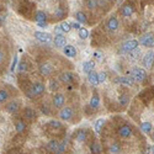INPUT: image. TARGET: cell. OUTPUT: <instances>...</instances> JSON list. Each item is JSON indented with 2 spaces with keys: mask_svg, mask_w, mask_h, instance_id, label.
Segmentation results:
<instances>
[{
  "mask_svg": "<svg viewBox=\"0 0 154 154\" xmlns=\"http://www.w3.org/2000/svg\"><path fill=\"white\" fill-rule=\"evenodd\" d=\"M75 19H76V21H78L79 23L88 22V16H86L85 12H83V11H78V12H76V14H75Z\"/></svg>",
  "mask_w": 154,
  "mask_h": 154,
  "instance_id": "obj_29",
  "label": "cell"
},
{
  "mask_svg": "<svg viewBox=\"0 0 154 154\" xmlns=\"http://www.w3.org/2000/svg\"><path fill=\"white\" fill-rule=\"evenodd\" d=\"M130 58L131 59H137V58H139V56H140V51H139V48H136V49H133V51H131L130 53Z\"/></svg>",
  "mask_w": 154,
  "mask_h": 154,
  "instance_id": "obj_35",
  "label": "cell"
},
{
  "mask_svg": "<svg viewBox=\"0 0 154 154\" xmlns=\"http://www.w3.org/2000/svg\"><path fill=\"white\" fill-rule=\"evenodd\" d=\"M120 12H121V15L125 16V17H130L132 16V14L134 12V6L131 4V3H125L121 9H120Z\"/></svg>",
  "mask_w": 154,
  "mask_h": 154,
  "instance_id": "obj_10",
  "label": "cell"
},
{
  "mask_svg": "<svg viewBox=\"0 0 154 154\" xmlns=\"http://www.w3.org/2000/svg\"><path fill=\"white\" fill-rule=\"evenodd\" d=\"M86 6H88V9L94 10L97 6V2L96 0H86Z\"/></svg>",
  "mask_w": 154,
  "mask_h": 154,
  "instance_id": "obj_37",
  "label": "cell"
},
{
  "mask_svg": "<svg viewBox=\"0 0 154 154\" xmlns=\"http://www.w3.org/2000/svg\"><path fill=\"white\" fill-rule=\"evenodd\" d=\"M109 2H111V3H113V2H116V0H109Z\"/></svg>",
  "mask_w": 154,
  "mask_h": 154,
  "instance_id": "obj_51",
  "label": "cell"
},
{
  "mask_svg": "<svg viewBox=\"0 0 154 154\" xmlns=\"http://www.w3.org/2000/svg\"><path fill=\"white\" fill-rule=\"evenodd\" d=\"M119 27H120V21H119V19L115 16V15L111 16V17H109V20L106 21V29H107L109 31H111V32H115V31L119 30Z\"/></svg>",
  "mask_w": 154,
  "mask_h": 154,
  "instance_id": "obj_9",
  "label": "cell"
},
{
  "mask_svg": "<svg viewBox=\"0 0 154 154\" xmlns=\"http://www.w3.org/2000/svg\"><path fill=\"white\" fill-rule=\"evenodd\" d=\"M23 117L26 120H33L36 117V111L31 107H26L23 110Z\"/></svg>",
  "mask_w": 154,
  "mask_h": 154,
  "instance_id": "obj_25",
  "label": "cell"
},
{
  "mask_svg": "<svg viewBox=\"0 0 154 154\" xmlns=\"http://www.w3.org/2000/svg\"><path fill=\"white\" fill-rule=\"evenodd\" d=\"M8 99H9V93L5 89H2V90H0V102H5Z\"/></svg>",
  "mask_w": 154,
  "mask_h": 154,
  "instance_id": "obj_36",
  "label": "cell"
},
{
  "mask_svg": "<svg viewBox=\"0 0 154 154\" xmlns=\"http://www.w3.org/2000/svg\"><path fill=\"white\" fill-rule=\"evenodd\" d=\"M138 42L142 46H144V47L152 48V47H154V36L150 32H146V33H143L142 36H140Z\"/></svg>",
  "mask_w": 154,
  "mask_h": 154,
  "instance_id": "obj_4",
  "label": "cell"
},
{
  "mask_svg": "<svg viewBox=\"0 0 154 154\" xmlns=\"http://www.w3.org/2000/svg\"><path fill=\"white\" fill-rule=\"evenodd\" d=\"M5 20V16H2V15H0V22H3Z\"/></svg>",
  "mask_w": 154,
  "mask_h": 154,
  "instance_id": "obj_50",
  "label": "cell"
},
{
  "mask_svg": "<svg viewBox=\"0 0 154 154\" xmlns=\"http://www.w3.org/2000/svg\"><path fill=\"white\" fill-rule=\"evenodd\" d=\"M140 130H142L143 133H147V134H150V132L153 131V125L149 122V121H144L139 125Z\"/></svg>",
  "mask_w": 154,
  "mask_h": 154,
  "instance_id": "obj_23",
  "label": "cell"
},
{
  "mask_svg": "<svg viewBox=\"0 0 154 154\" xmlns=\"http://www.w3.org/2000/svg\"><path fill=\"white\" fill-rule=\"evenodd\" d=\"M45 90H46L45 84H43V83H40V82H36V83H33V84L31 85V88L27 90V94H26V95L31 99V97H33V96L42 95V94L45 93Z\"/></svg>",
  "mask_w": 154,
  "mask_h": 154,
  "instance_id": "obj_1",
  "label": "cell"
},
{
  "mask_svg": "<svg viewBox=\"0 0 154 154\" xmlns=\"http://www.w3.org/2000/svg\"><path fill=\"white\" fill-rule=\"evenodd\" d=\"M4 59V53L3 52H0V62H2Z\"/></svg>",
  "mask_w": 154,
  "mask_h": 154,
  "instance_id": "obj_48",
  "label": "cell"
},
{
  "mask_svg": "<svg viewBox=\"0 0 154 154\" xmlns=\"http://www.w3.org/2000/svg\"><path fill=\"white\" fill-rule=\"evenodd\" d=\"M59 79L63 82V83H66V84H73L74 82V74L70 73V72H64L59 75Z\"/></svg>",
  "mask_w": 154,
  "mask_h": 154,
  "instance_id": "obj_16",
  "label": "cell"
},
{
  "mask_svg": "<svg viewBox=\"0 0 154 154\" xmlns=\"http://www.w3.org/2000/svg\"><path fill=\"white\" fill-rule=\"evenodd\" d=\"M70 26H72V29H75V30H78V31L82 29L80 23H79L78 21H76V22H72V23H70Z\"/></svg>",
  "mask_w": 154,
  "mask_h": 154,
  "instance_id": "obj_43",
  "label": "cell"
},
{
  "mask_svg": "<svg viewBox=\"0 0 154 154\" xmlns=\"http://www.w3.org/2000/svg\"><path fill=\"white\" fill-rule=\"evenodd\" d=\"M74 134H75V139L78 140V142H85V140H86V137H88L85 130H78Z\"/></svg>",
  "mask_w": 154,
  "mask_h": 154,
  "instance_id": "obj_27",
  "label": "cell"
},
{
  "mask_svg": "<svg viewBox=\"0 0 154 154\" xmlns=\"http://www.w3.org/2000/svg\"><path fill=\"white\" fill-rule=\"evenodd\" d=\"M59 27H60V31H62V33L63 32H66V33H68L70 30H72V26H70V22H67V21H63V22H60V25H59Z\"/></svg>",
  "mask_w": 154,
  "mask_h": 154,
  "instance_id": "obj_32",
  "label": "cell"
},
{
  "mask_svg": "<svg viewBox=\"0 0 154 154\" xmlns=\"http://www.w3.org/2000/svg\"><path fill=\"white\" fill-rule=\"evenodd\" d=\"M25 128H26V123H25L23 120H16L15 122V130L17 133H22L25 131Z\"/></svg>",
  "mask_w": 154,
  "mask_h": 154,
  "instance_id": "obj_28",
  "label": "cell"
},
{
  "mask_svg": "<svg viewBox=\"0 0 154 154\" xmlns=\"http://www.w3.org/2000/svg\"><path fill=\"white\" fill-rule=\"evenodd\" d=\"M19 107H20L19 101H10L9 104L5 106L6 111H8V112H10V113H16V112H17V110H19Z\"/></svg>",
  "mask_w": 154,
  "mask_h": 154,
  "instance_id": "obj_19",
  "label": "cell"
},
{
  "mask_svg": "<svg viewBox=\"0 0 154 154\" xmlns=\"http://www.w3.org/2000/svg\"><path fill=\"white\" fill-rule=\"evenodd\" d=\"M131 76L134 79V82H143V80L147 79L148 74H147V72H146L144 68H138V67H136V68L132 69Z\"/></svg>",
  "mask_w": 154,
  "mask_h": 154,
  "instance_id": "obj_3",
  "label": "cell"
},
{
  "mask_svg": "<svg viewBox=\"0 0 154 154\" xmlns=\"http://www.w3.org/2000/svg\"><path fill=\"white\" fill-rule=\"evenodd\" d=\"M104 125H105V120L104 119H97L95 121V123H94V131H95L96 134H100V132L102 130V127H104Z\"/></svg>",
  "mask_w": 154,
  "mask_h": 154,
  "instance_id": "obj_26",
  "label": "cell"
},
{
  "mask_svg": "<svg viewBox=\"0 0 154 154\" xmlns=\"http://www.w3.org/2000/svg\"><path fill=\"white\" fill-rule=\"evenodd\" d=\"M139 46V42L138 40H128L126 42H123V45L121 46V52H125V53H130L131 51L138 48Z\"/></svg>",
  "mask_w": 154,
  "mask_h": 154,
  "instance_id": "obj_5",
  "label": "cell"
},
{
  "mask_svg": "<svg viewBox=\"0 0 154 154\" xmlns=\"http://www.w3.org/2000/svg\"><path fill=\"white\" fill-rule=\"evenodd\" d=\"M47 149L49 150V152H52V153H57L58 152V149H59V142L57 139H51L49 142L47 143Z\"/></svg>",
  "mask_w": 154,
  "mask_h": 154,
  "instance_id": "obj_20",
  "label": "cell"
},
{
  "mask_svg": "<svg viewBox=\"0 0 154 154\" xmlns=\"http://www.w3.org/2000/svg\"><path fill=\"white\" fill-rule=\"evenodd\" d=\"M115 84H119V85H126V86H132L134 85V79L132 76H117V78L113 79Z\"/></svg>",
  "mask_w": 154,
  "mask_h": 154,
  "instance_id": "obj_7",
  "label": "cell"
},
{
  "mask_svg": "<svg viewBox=\"0 0 154 154\" xmlns=\"http://www.w3.org/2000/svg\"><path fill=\"white\" fill-rule=\"evenodd\" d=\"M58 117L63 121H69L72 117H73V110L69 107V106H63L60 110H59V113H58Z\"/></svg>",
  "mask_w": 154,
  "mask_h": 154,
  "instance_id": "obj_8",
  "label": "cell"
},
{
  "mask_svg": "<svg viewBox=\"0 0 154 154\" xmlns=\"http://www.w3.org/2000/svg\"><path fill=\"white\" fill-rule=\"evenodd\" d=\"M128 104H130V96H128L127 94H122V95L119 96V105L127 106Z\"/></svg>",
  "mask_w": 154,
  "mask_h": 154,
  "instance_id": "obj_30",
  "label": "cell"
},
{
  "mask_svg": "<svg viewBox=\"0 0 154 154\" xmlns=\"http://www.w3.org/2000/svg\"><path fill=\"white\" fill-rule=\"evenodd\" d=\"M109 152H110V154H120L121 153V144L119 142H112L109 146Z\"/></svg>",
  "mask_w": 154,
  "mask_h": 154,
  "instance_id": "obj_24",
  "label": "cell"
},
{
  "mask_svg": "<svg viewBox=\"0 0 154 154\" xmlns=\"http://www.w3.org/2000/svg\"><path fill=\"white\" fill-rule=\"evenodd\" d=\"M64 16H66V10H64L62 6H58L54 11V17L56 20H62Z\"/></svg>",
  "mask_w": 154,
  "mask_h": 154,
  "instance_id": "obj_31",
  "label": "cell"
},
{
  "mask_svg": "<svg viewBox=\"0 0 154 154\" xmlns=\"http://www.w3.org/2000/svg\"><path fill=\"white\" fill-rule=\"evenodd\" d=\"M58 88H59V86H58V82H57L56 79H51V80H49V89H51V90L54 91V90H57Z\"/></svg>",
  "mask_w": 154,
  "mask_h": 154,
  "instance_id": "obj_38",
  "label": "cell"
},
{
  "mask_svg": "<svg viewBox=\"0 0 154 154\" xmlns=\"http://www.w3.org/2000/svg\"><path fill=\"white\" fill-rule=\"evenodd\" d=\"M35 37L37 38L40 42H43V43H48L51 42V35L47 33V32H42V31H36L35 32Z\"/></svg>",
  "mask_w": 154,
  "mask_h": 154,
  "instance_id": "obj_13",
  "label": "cell"
},
{
  "mask_svg": "<svg viewBox=\"0 0 154 154\" xmlns=\"http://www.w3.org/2000/svg\"><path fill=\"white\" fill-rule=\"evenodd\" d=\"M97 2V6H100V8H102V9H107V3L105 2V0H96Z\"/></svg>",
  "mask_w": 154,
  "mask_h": 154,
  "instance_id": "obj_42",
  "label": "cell"
},
{
  "mask_svg": "<svg viewBox=\"0 0 154 154\" xmlns=\"http://www.w3.org/2000/svg\"><path fill=\"white\" fill-rule=\"evenodd\" d=\"M90 149H91L93 154H100V153H101L100 146H99V143H96V142H93V143L90 144Z\"/></svg>",
  "mask_w": 154,
  "mask_h": 154,
  "instance_id": "obj_34",
  "label": "cell"
},
{
  "mask_svg": "<svg viewBox=\"0 0 154 154\" xmlns=\"http://www.w3.org/2000/svg\"><path fill=\"white\" fill-rule=\"evenodd\" d=\"M89 106H90L93 110H97L99 109V106H100V96H99V94L96 91L93 94L90 101H89Z\"/></svg>",
  "mask_w": 154,
  "mask_h": 154,
  "instance_id": "obj_17",
  "label": "cell"
},
{
  "mask_svg": "<svg viewBox=\"0 0 154 154\" xmlns=\"http://www.w3.org/2000/svg\"><path fill=\"white\" fill-rule=\"evenodd\" d=\"M117 134H119V137H121L123 139H127V138L133 136V128L127 123L120 125L119 128H117Z\"/></svg>",
  "mask_w": 154,
  "mask_h": 154,
  "instance_id": "obj_2",
  "label": "cell"
},
{
  "mask_svg": "<svg viewBox=\"0 0 154 154\" xmlns=\"http://www.w3.org/2000/svg\"><path fill=\"white\" fill-rule=\"evenodd\" d=\"M142 64L144 69H150L154 64V51H148V52L144 54L143 59H142Z\"/></svg>",
  "mask_w": 154,
  "mask_h": 154,
  "instance_id": "obj_6",
  "label": "cell"
},
{
  "mask_svg": "<svg viewBox=\"0 0 154 154\" xmlns=\"http://www.w3.org/2000/svg\"><path fill=\"white\" fill-rule=\"evenodd\" d=\"M53 42H54V46L57 48H63L64 46L67 45V41H66V37H64L62 33H57L53 38Z\"/></svg>",
  "mask_w": 154,
  "mask_h": 154,
  "instance_id": "obj_15",
  "label": "cell"
},
{
  "mask_svg": "<svg viewBox=\"0 0 154 154\" xmlns=\"http://www.w3.org/2000/svg\"><path fill=\"white\" fill-rule=\"evenodd\" d=\"M94 69H95V62L94 60H86V62H84V64H83V72L84 73L89 74V73L94 72Z\"/></svg>",
  "mask_w": 154,
  "mask_h": 154,
  "instance_id": "obj_21",
  "label": "cell"
},
{
  "mask_svg": "<svg viewBox=\"0 0 154 154\" xmlns=\"http://www.w3.org/2000/svg\"><path fill=\"white\" fill-rule=\"evenodd\" d=\"M150 138H152V140H153V142H154V130L150 132Z\"/></svg>",
  "mask_w": 154,
  "mask_h": 154,
  "instance_id": "obj_47",
  "label": "cell"
},
{
  "mask_svg": "<svg viewBox=\"0 0 154 154\" xmlns=\"http://www.w3.org/2000/svg\"><path fill=\"white\" fill-rule=\"evenodd\" d=\"M38 72H40V74L41 75H43V76H49V75H52V73H53V68H52V66H51L49 63H42V64H40V67H38Z\"/></svg>",
  "mask_w": 154,
  "mask_h": 154,
  "instance_id": "obj_11",
  "label": "cell"
},
{
  "mask_svg": "<svg viewBox=\"0 0 154 154\" xmlns=\"http://www.w3.org/2000/svg\"><path fill=\"white\" fill-rule=\"evenodd\" d=\"M63 53L68 58H74L76 56V49L73 45H66L63 47Z\"/></svg>",
  "mask_w": 154,
  "mask_h": 154,
  "instance_id": "obj_14",
  "label": "cell"
},
{
  "mask_svg": "<svg viewBox=\"0 0 154 154\" xmlns=\"http://www.w3.org/2000/svg\"><path fill=\"white\" fill-rule=\"evenodd\" d=\"M93 56H94L95 60H97V62H101L102 59H104V54H102V52H100V51H95Z\"/></svg>",
  "mask_w": 154,
  "mask_h": 154,
  "instance_id": "obj_39",
  "label": "cell"
},
{
  "mask_svg": "<svg viewBox=\"0 0 154 154\" xmlns=\"http://www.w3.org/2000/svg\"><path fill=\"white\" fill-rule=\"evenodd\" d=\"M17 70L19 72H26L27 70V64L25 63V62H21L19 64V67H17Z\"/></svg>",
  "mask_w": 154,
  "mask_h": 154,
  "instance_id": "obj_41",
  "label": "cell"
},
{
  "mask_svg": "<svg viewBox=\"0 0 154 154\" xmlns=\"http://www.w3.org/2000/svg\"><path fill=\"white\" fill-rule=\"evenodd\" d=\"M37 26L41 27V29H47L48 27V23L47 22H37Z\"/></svg>",
  "mask_w": 154,
  "mask_h": 154,
  "instance_id": "obj_46",
  "label": "cell"
},
{
  "mask_svg": "<svg viewBox=\"0 0 154 154\" xmlns=\"http://www.w3.org/2000/svg\"><path fill=\"white\" fill-rule=\"evenodd\" d=\"M64 101H66V99H64V95L60 94V93H56L52 97V104L56 109H62L63 105H64Z\"/></svg>",
  "mask_w": 154,
  "mask_h": 154,
  "instance_id": "obj_12",
  "label": "cell"
},
{
  "mask_svg": "<svg viewBox=\"0 0 154 154\" xmlns=\"http://www.w3.org/2000/svg\"><path fill=\"white\" fill-rule=\"evenodd\" d=\"M78 36L82 38V40H86L89 37V30L85 29V27H82L79 31H78Z\"/></svg>",
  "mask_w": 154,
  "mask_h": 154,
  "instance_id": "obj_33",
  "label": "cell"
},
{
  "mask_svg": "<svg viewBox=\"0 0 154 154\" xmlns=\"http://www.w3.org/2000/svg\"><path fill=\"white\" fill-rule=\"evenodd\" d=\"M49 125L52 126V127H56V128H60V126H62L59 121H51V122H49Z\"/></svg>",
  "mask_w": 154,
  "mask_h": 154,
  "instance_id": "obj_44",
  "label": "cell"
},
{
  "mask_svg": "<svg viewBox=\"0 0 154 154\" xmlns=\"http://www.w3.org/2000/svg\"><path fill=\"white\" fill-rule=\"evenodd\" d=\"M88 82L90 83L91 85H94V86L99 85V73H96V72L89 73L88 74Z\"/></svg>",
  "mask_w": 154,
  "mask_h": 154,
  "instance_id": "obj_22",
  "label": "cell"
},
{
  "mask_svg": "<svg viewBox=\"0 0 154 154\" xmlns=\"http://www.w3.org/2000/svg\"><path fill=\"white\" fill-rule=\"evenodd\" d=\"M17 64V56L14 57V59H12V64H11V70H15V67Z\"/></svg>",
  "mask_w": 154,
  "mask_h": 154,
  "instance_id": "obj_45",
  "label": "cell"
},
{
  "mask_svg": "<svg viewBox=\"0 0 154 154\" xmlns=\"http://www.w3.org/2000/svg\"><path fill=\"white\" fill-rule=\"evenodd\" d=\"M150 154H154V144L150 147Z\"/></svg>",
  "mask_w": 154,
  "mask_h": 154,
  "instance_id": "obj_49",
  "label": "cell"
},
{
  "mask_svg": "<svg viewBox=\"0 0 154 154\" xmlns=\"http://www.w3.org/2000/svg\"><path fill=\"white\" fill-rule=\"evenodd\" d=\"M33 19L36 22H46L47 20V14L43 10H37L33 14Z\"/></svg>",
  "mask_w": 154,
  "mask_h": 154,
  "instance_id": "obj_18",
  "label": "cell"
},
{
  "mask_svg": "<svg viewBox=\"0 0 154 154\" xmlns=\"http://www.w3.org/2000/svg\"><path fill=\"white\" fill-rule=\"evenodd\" d=\"M107 79V75L105 72H100L99 73V84H102V83H105V80Z\"/></svg>",
  "mask_w": 154,
  "mask_h": 154,
  "instance_id": "obj_40",
  "label": "cell"
}]
</instances>
